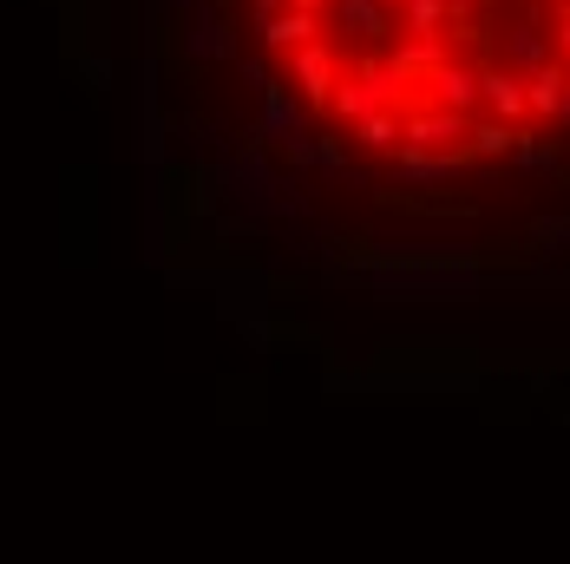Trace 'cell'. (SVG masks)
Returning <instances> with one entry per match:
<instances>
[{
    "mask_svg": "<svg viewBox=\"0 0 570 564\" xmlns=\"http://www.w3.org/2000/svg\"><path fill=\"white\" fill-rule=\"evenodd\" d=\"M256 47L342 145L413 171L479 158L499 66L492 0H249ZM538 13V0H531ZM544 20V13H538Z\"/></svg>",
    "mask_w": 570,
    "mask_h": 564,
    "instance_id": "1",
    "label": "cell"
}]
</instances>
